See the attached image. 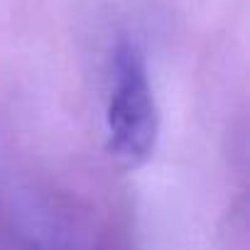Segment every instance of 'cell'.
I'll return each instance as SVG.
<instances>
[{"label": "cell", "mask_w": 250, "mask_h": 250, "mask_svg": "<svg viewBox=\"0 0 250 250\" xmlns=\"http://www.w3.org/2000/svg\"><path fill=\"white\" fill-rule=\"evenodd\" d=\"M160 110L145 52L135 40H120L110 62L105 101V150L120 169H140L157 147Z\"/></svg>", "instance_id": "1"}]
</instances>
